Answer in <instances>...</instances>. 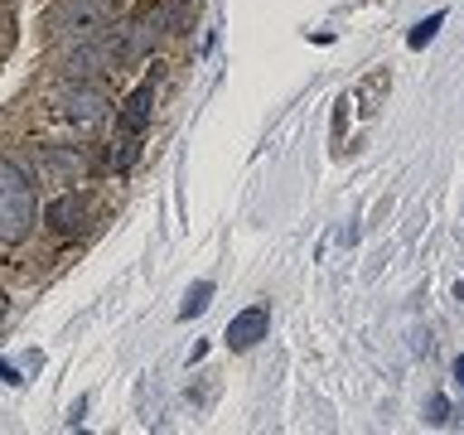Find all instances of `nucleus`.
<instances>
[{"mask_svg":"<svg viewBox=\"0 0 464 435\" xmlns=\"http://www.w3.org/2000/svg\"><path fill=\"white\" fill-rule=\"evenodd\" d=\"M150 116H155V78H145L136 92L121 102V111H116V126H121V136H145Z\"/></svg>","mask_w":464,"mask_h":435,"instance_id":"obj_3","label":"nucleus"},{"mask_svg":"<svg viewBox=\"0 0 464 435\" xmlns=\"http://www.w3.org/2000/svg\"><path fill=\"white\" fill-rule=\"evenodd\" d=\"M266 329H271V314H266V304H252V310H242V314H232V324H227V348H252L266 339Z\"/></svg>","mask_w":464,"mask_h":435,"instance_id":"obj_4","label":"nucleus"},{"mask_svg":"<svg viewBox=\"0 0 464 435\" xmlns=\"http://www.w3.org/2000/svg\"><path fill=\"white\" fill-rule=\"evenodd\" d=\"M102 24H107V10H102L97 0H72V5H63L53 20V29L63 39H92Z\"/></svg>","mask_w":464,"mask_h":435,"instance_id":"obj_2","label":"nucleus"},{"mask_svg":"<svg viewBox=\"0 0 464 435\" xmlns=\"http://www.w3.org/2000/svg\"><path fill=\"white\" fill-rule=\"evenodd\" d=\"M63 111H68V121H78V126H97L102 111H107V102H102L97 92H72L63 102Z\"/></svg>","mask_w":464,"mask_h":435,"instance_id":"obj_6","label":"nucleus"},{"mask_svg":"<svg viewBox=\"0 0 464 435\" xmlns=\"http://www.w3.org/2000/svg\"><path fill=\"white\" fill-rule=\"evenodd\" d=\"M445 24V14H430V20H420L416 29H411V39H406V44H411V49H426V44L435 39V29H440Z\"/></svg>","mask_w":464,"mask_h":435,"instance_id":"obj_8","label":"nucleus"},{"mask_svg":"<svg viewBox=\"0 0 464 435\" xmlns=\"http://www.w3.org/2000/svg\"><path fill=\"white\" fill-rule=\"evenodd\" d=\"M39 223V203H34V184L14 160H0V242L14 246L24 242Z\"/></svg>","mask_w":464,"mask_h":435,"instance_id":"obj_1","label":"nucleus"},{"mask_svg":"<svg viewBox=\"0 0 464 435\" xmlns=\"http://www.w3.org/2000/svg\"><path fill=\"white\" fill-rule=\"evenodd\" d=\"M208 300H213V285H208V281H198V285L184 295V304H179V319H194V314H203V310H208Z\"/></svg>","mask_w":464,"mask_h":435,"instance_id":"obj_7","label":"nucleus"},{"mask_svg":"<svg viewBox=\"0 0 464 435\" xmlns=\"http://www.w3.org/2000/svg\"><path fill=\"white\" fill-rule=\"evenodd\" d=\"M44 223H49L58 237H72V232L82 227V198L78 194H58L49 203V213H44Z\"/></svg>","mask_w":464,"mask_h":435,"instance_id":"obj_5","label":"nucleus"},{"mask_svg":"<svg viewBox=\"0 0 464 435\" xmlns=\"http://www.w3.org/2000/svg\"><path fill=\"white\" fill-rule=\"evenodd\" d=\"M455 377H459V382H464V358H459V362H455Z\"/></svg>","mask_w":464,"mask_h":435,"instance_id":"obj_9","label":"nucleus"}]
</instances>
